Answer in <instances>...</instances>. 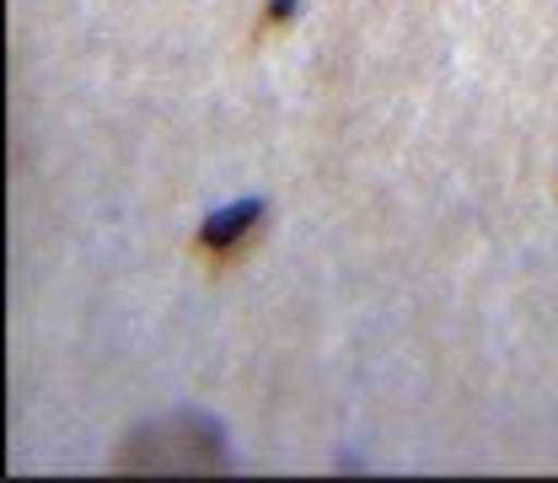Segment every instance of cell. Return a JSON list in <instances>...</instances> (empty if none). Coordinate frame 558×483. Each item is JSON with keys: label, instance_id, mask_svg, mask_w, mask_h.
I'll use <instances>...</instances> for the list:
<instances>
[{"label": "cell", "instance_id": "obj_1", "mask_svg": "<svg viewBox=\"0 0 558 483\" xmlns=\"http://www.w3.org/2000/svg\"><path fill=\"white\" fill-rule=\"evenodd\" d=\"M226 446L220 430L209 419H167L156 430H140L135 440L119 451L113 468L135 473V468H156V473H199V468H220Z\"/></svg>", "mask_w": 558, "mask_h": 483}, {"label": "cell", "instance_id": "obj_2", "mask_svg": "<svg viewBox=\"0 0 558 483\" xmlns=\"http://www.w3.org/2000/svg\"><path fill=\"white\" fill-rule=\"evenodd\" d=\"M253 220H258V200L226 205L220 215H209L205 226H199V242H205V247H236V242L253 231Z\"/></svg>", "mask_w": 558, "mask_h": 483}]
</instances>
